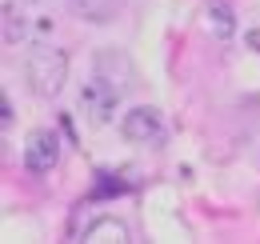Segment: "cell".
I'll use <instances>...</instances> for the list:
<instances>
[{
  "mask_svg": "<svg viewBox=\"0 0 260 244\" xmlns=\"http://www.w3.org/2000/svg\"><path fill=\"white\" fill-rule=\"evenodd\" d=\"M132 84V64L124 52H100L92 76L80 84V108L92 124H112L120 112V100Z\"/></svg>",
  "mask_w": 260,
  "mask_h": 244,
  "instance_id": "6da1fadb",
  "label": "cell"
},
{
  "mask_svg": "<svg viewBox=\"0 0 260 244\" xmlns=\"http://www.w3.org/2000/svg\"><path fill=\"white\" fill-rule=\"evenodd\" d=\"M56 24L48 0H8L4 4V40L8 44H40Z\"/></svg>",
  "mask_w": 260,
  "mask_h": 244,
  "instance_id": "7a4b0ae2",
  "label": "cell"
},
{
  "mask_svg": "<svg viewBox=\"0 0 260 244\" xmlns=\"http://www.w3.org/2000/svg\"><path fill=\"white\" fill-rule=\"evenodd\" d=\"M24 80H28V88L36 96H44V100H52V96H60L68 84V56L56 48V44H32V52L24 56Z\"/></svg>",
  "mask_w": 260,
  "mask_h": 244,
  "instance_id": "3957f363",
  "label": "cell"
},
{
  "mask_svg": "<svg viewBox=\"0 0 260 244\" xmlns=\"http://www.w3.org/2000/svg\"><path fill=\"white\" fill-rule=\"evenodd\" d=\"M120 136L132 144H160L164 140V116L152 104H132L120 116Z\"/></svg>",
  "mask_w": 260,
  "mask_h": 244,
  "instance_id": "277c9868",
  "label": "cell"
},
{
  "mask_svg": "<svg viewBox=\"0 0 260 244\" xmlns=\"http://www.w3.org/2000/svg\"><path fill=\"white\" fill-rule=\"evenodd\" d=\"M60 164V136L52 128H32L24 136V168L32 176H44Z\"/></svg>",
  "mask_w": 260,
  "mask_h": 244,
  "instance_id": "5b68a950",
  "label": "cell"
},
{
  "mask_svg": "<svg viewBox=\"0 0 260 244\" xmlns=\"http://www.w3.org/2000/svg\"><path fill=\"white\" fill-rule=\"evenodd\" d=\"M128 240H132L128 224L116 220V216H100L80 232V244H128Z\"/></svg>",
  "mask_w": 260,
  "mask_h": 244,
  "instance_id": "8992f818",
  "label": "cell"
},
{
  "mask_svg": "<svg viewBox=\"0 0 260 244\" xmlns=\"http://www.w3.org/2000/svg\"><path fill=\"white\" fill-rule=\"evenodd\" d=\"M68 4H72V12H76L80 20H92V24L112 20V16L124 8V0H68Z\"/></svg>",
  "mask_w": 260,
  "mask_h": 244,
  "instance_id": "52a82bcc",
  "label": "cell"
},
{
  "mask_svg": "<svg viewBox=\"0 0 260 244\" xmlns=\"http://www.w3.org/2000/svg\"><path fill=\"white\" fill-rule=\"evenodd\" d=\"M208 20H212V32H216L220 40H232L236 16H232V8H228L224 0H208Z\"/></svg>",
  "mask_w": 260,
  "mask_h": 244,
  "instance_id": "ba28073f",
  "label": "cell"
},
{
  "mask_svg": "<svg viewBox=\"0 0 260 244\" xmlns=\"http://www.w3.org/2000/svg\"><path fill=\"white\" fill-rule=\"evenodd\" d=\"M0 124H4V128H8V124H12V104H8V96H4V100H0Z\"/></svg>",
  "mask_w": 260,
  "mask_h": 244,
  "instance_id": "9c48e42d",
  "label": "cell"
}]
</instances>
